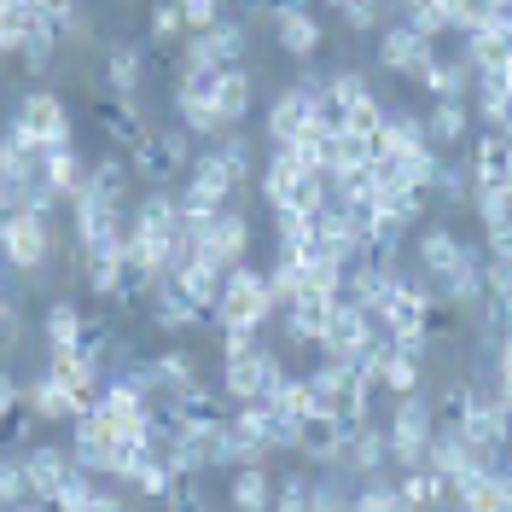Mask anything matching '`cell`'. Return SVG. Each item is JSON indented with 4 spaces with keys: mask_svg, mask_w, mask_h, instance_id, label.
Wrapping results in <instances>:
<instances>
[{
    "mask_svg": "<svg viewBox=\"0 0 512 512\" xmlns=\"http://www.w3.org/2000/svg\"><path fill=\"white\" fill-rule=\"evenodd\" d=\"M251 70L245 64H233V70H222L216 76V111H222V123L227 128H239L245 117H251Z\"/></svg>",
    "mask_w": 512,
    "mask_h": 512,
    "instance_id": "cell-29",
    "label": "cell"
},
{
    "mask_svg": "<svg viewBox=\"0 0 512 512\" xmlns=\"http://www.w3.org/2000/svg\"><path fill=\"white\" fill-rule=\"evenodd\" d=\"M245 59V24H210V30H198L181 41V64H175V76L181 70H233V64Z\"/></svg>",
    "mask_w": 512,
    "mask_h": 512,
    "instance_id": "cell-10",
    "label": "cell"
},
{
    "mask_svg": "<svg viewBox=\"0 0 512 512\" xmlns=\"http://www.w3.org/2000/svg\"><path fill=\"white\" fill-rule=\"evenodd\" d=\"M227 507L233 512H274V478L268 466H239L227 483Z\"/></svg>",
    "mask_w": 512,
    "mask_h": 512,
    "instance_id": "cell-26",
    "label": "cell"
},
{
    "mask_svg": "<svg viewBox=\"0 0 512 512\" xmlns=\"http://www.w3.org/2000/svg\"><path fill=\"white\" fill-rule=\"evenodd\" d=\"M12 408H24V384H18V373L0 367V419L12 414Z\"/></svg>",
    "mask_w": 512,
    "mask_h": 512,
    "instance_id": "cell-48",
    "label": "cell"
},
{
    "mask_svg": "<svg viewBox=\"0 0 512 512\" xmlns=\"http://www.w3.org/2000/svg\"><path fill=\"white\" fill-rule=\"evenodd\" d=\"M163 507L169 512H210V501H204V489H198V483H175V489H169V501H163Z\"/></svg>",
    "mask_w": 512,
    "mask_h": 512,
    "instance_id": "cell-45",
    "label": "cell"
},
{
    "mask_svg": "<svg viewBox=\"0 0 512 512\" xmlns=\"http://www.w3.org/2000/svg\"><path fill=\"white\" fill-rule=\"evenodd\" d=\"M268 30H274V41H280L286 59H315L320 41H326V30H320V18L309 6H280V12H268Z\"/></svg>",
    "mask_w": 512,
    "mask_h": 512,
    "instance_id": "cell-16",
    "label": "cell"
},
{
    "mask_svg": "<svg viewBox=\"0 0 512 512\" xmlns=\"http://www.w3.org/2000/svg\"><path fill=\"white\" fill-rule=\"evenodd\" d=\"M0 262L12 274H41L53 262V216H41L30 204L0 216Z\"/></svg>",
    "mask_w": 512,
    "mask_h": 512,
    "instance_id": "cell-2",
    "label": "cell"
},
{
    "mask_svg": "<svg viewBox=\"0 0 512 512\" xmlns=\"http://www.w3.org/2000/svg\"><path fill=\"white\" fill-rule=\"evenodd\" d=\"M70 472H76V454L59 443H30L24 448V478H30V495L35 501H53L64 483H70Z\"/></svg>",
    "mask_w": 512,
    "mask_h": 512,
    "instance_id": "cell-15",
    "label": "cell"
},
{
    "mask_svg": "<svg viewBox=\"0 0 512 512\" xmlns=\"http://www.w3.org/2000/svg\"><path fill=\"white\" fill-rule=\"evenodd\" d=\"M338 18H344V30L373 35V24H379V0H355L350 12H338Z\"/></svg>",
    "mask_w": 512,
    "mask_h": 512,
    "instance_id": "cell-46",
    "label": "cell"
},
{
    "mask_svg": "<svg viewBox=\"0 0 512 512\" xmlns=\"http://www.w3.org/2000/svg\"><path fill=\"white\" fill-rule=\"evenodd\" d=\"M379 384L390 390V396H419V384H425V355H402V350H390V355H384Z\"/></svg>",
    "mask_w": 512,
    "mask_h": 512,
    "instance_id": "cell-35",
    "label": "cell"
},
{
    "mask_svg": "<svg viewBox=\"0 0 512 512\" xmlns=\"http://www.w3.org/2000/svg\"><path fill=\"white\" fill-rule=\"evenodd\" d=\"M233 192H239V181H233V169L222 163V152H204V158L187 163V187H181V210L187 216H222V210H233Z\"/></svg>",
    "mask_w": 512,
    "mask_h": 512,
    "instance_id": "cell-6",
    "label": "cell"
},
{
    "mask_svg": "<svg viewBox=\"0 0 512 512\" xmlns=\"http://www.w3.org/2000/svg\"><path fill=\"white\" fill-rule=\"evenodd\" d=\"M344 425L338 419H326V414H309V419H297V443H291V454H303L309 466H338V454H344Z\"/></svg>",
    "mask_w": 512,
    "mask_h": 512,
    "instance_id": "cell-19",
    "label": "cell"
},
{
    "mask_svg": "<svg viewBox=\"0 0 512 512\" xmlns=\"http://www.w3.org/2000/svg\"><path fill=\"white\" fill-rule=\"evenodd\" d=\"M35 35V6L24 0H0V59H18Z\"/></svg>",
    "mask_w": 512,
    "mask_h": 512,
    "instance_id": "cell-33",
    "label": "cell"
},
{
    "mask_svg": "<svg viewBox=\"0 0 512 512\" xmlns=\"http://www.w3.org/2000/svg\"><path fill=\"white\" fill-rule=\"evenodd\" d=\"M501 483H507V489H512V460H501Z\"/></svg>",
    "mask_w": 512,
    "mask_h": 512,
    "instance_id": "cell-51",
    "label": "cell"
},
{
    "mask_svg": "<svg viewBox=\"0 0 512 512\" xmlns=\"http://www.w3.org/2000/svg\"><path fill=\"white\" fill-rule=\"evenodd\" d=\"M390 460L396 466H425V448L437 437V419H431V402L425 396H396V414H390Z\"/></svg>",
    "mask_w": 512,
    "mask_h": 512,
    "instance_id": "cell-9",
    "label": "cell"
},
{
    "mask_svg": "<svg viewBox=\"0 0 512 512\" xmlns=\"http://www.w3.org/2000/svg\"><path fill=\"white\" fill-rule=\"evenodd\" d=\"M384 123H390V111H384V105H379V94L355 99L350 111H344V128H350V134H361V140H373V146H379Z\"/></svg>",
    "mask_w": 512,
    "mask_h": 512,
    "instance_id": "cell-37",
    "label": "cell"
},
{
    "mask_svg": "<svg viewBox=\"0 0 512 512\" xmlns=\"http://www.w3.org/2000/svg\"><path fill=\"white\" fill-rule=\"evenodd\" d=\"M128 512H134V507H128Z\"/></svg>",
    "mask_w": 512,
    "mask_h": 512,
    "instance_id": "cell-54",
    "label": "cell"
},
{
    "mask_svg": "<svg viewBox=\"0 0 512 512\" xmlns=\"http://www.w3.org/2000/svg\"><path fill=\"white\" fill-rule=\"evenodd\" d=\"M70 454H76V466L82 472H94V478H111V454H117V425L105 408L94 414H82L70 425Z\"/></svg>",
    "mask_w": 512,
    "mask_h": 512,
    "instance_id": "cell-12",
    "label": "cell"
},
{
    "mask_svg": "<svg viewBox=\"0 0 512 512\" xmlns=\"http://www.w3.org/2000/svg\"><path fill=\"white\" fill-rule=\"evenodd\" d=\"M187 41V18L175 0H152V47H181Z\"/></svg>",
    "mask_w": 512,
    "mask_h": 512,
    "instance_id": "cell-39",
    "label": "cell"
},
{
    "mask_svg": "<svg viewBox=\"0 0 512 512\" xmlns=\"http://www.w3.org/2000/svg\"><path fill=\"white\" fill-rule=\"evenodd\" d=\"M140 76H146V53L134 41H117L105 53V88H111V99H140Z\"/></svg>",
    "mask_w": 512,
    "mask_h": 512,
    "instance_id": "cell-24",
    "label": "cell"
},
{
    "mask_svg": "<svg viewBox=\"0 0 512 512\" xmlns=\"http://www.w3.org/2000/svg\"><path fill=\"white\" fill-rule=\"evenodd\" d=\"M82 512H128V501L117 495V489H105V483H99V495H94V501H88Z\"/></svg>",
    "mask_w": 512,
    "mask_h": 512,
    "instance_id": "cell-49",
    "label": "cell"
},
{
    "mask_svg": "<svg viewBox=\"0 0 512 512\" xmlns=\"http://www.w3.org/2000/svg\"><path fill=\"white\" fill-rule=\"evenodd\" d=\"M175 472H169V466H158V460H140V472H134V483H128V489H134V495H146V501H169V489H175Z\"/></svg>",
    "mask_w": 512,
    "mask_h": 512,
    "instance_id": "cell-40",
    "label": "cell"
},
{
    "mask_svg": "<svg viewBox=\"0 0 512 512\" xmlns=\"http://www.w3.org/2000/svg\"><path fill=\"white\" fill-rule=\"evenodd\" d=\"M309 501H315V512H350V501L355 495H344V489H338V483H309Z\"/></svg>",
    "mask_w": 512,
    "mask_h": 512,
    "instance_id": "cell-44",
    "label": "cell"
},
{
    "mask_svg": "<svg viewBox=\"0 0 512 512\" xmlns=\"http://www.w3.org/2000/svg\"><path fill=\"white\" fill-rule=\"evenodd\" d=\"M402 501L408 507H419V512H431V507H448L454 501V483L443 478V472H431V466H402Z\"/></svg>",
    "mask_w": 512,
    "mask_h": 512,
    "instance_id": "cell-25",
    "label": "cell"
},
{
    "mask_svg": "<svg viewBox=\"0 0 512 512\" xmlns=\"http://www.w3.org/2000/svg\"><path fill=\"white\" fill-rule=\"evenodd\" d=\"M338 466H344V472H355V478H379L384 466H390V431H379L373 419H367V425H355L350 437H344Z\"/></svg>",
    "mask_w": 512,
    "mask_h": 512,
    "instance_id": "cell-18",
    "label": "cell"
},
{
    "mask_svg": "<svg viewBox=\"0 0 512 512\" xmlns=\"http://www.w3.org/2000/svg\"><path fill=\"white\" fill-rule=\"evenodd\" d=\"M24 501H35L30 478H24V454H0V507L18 512Z\"/></svg>",
    "mask_w": 512,
    "mask_h": 512,
    "instance_id": "cell-38",
    "label": "cell"
},
{
    "mask_svg": "<svg viewBox=\"0 0 512 512\" xmlns=\"http://www.w3.org/2000/svg\"><path fill=\"white\" fill-rule=\"evenodd\" d=\"M274 512H315V501H309V478H303V472H291V478L274 483Z\"/></svg>",
    "mask_w": 512,
    "mask_h": 512,
    "instance_id": "cell-41",
    "label": "cell"
},
{
    "mask_svg": "<svg viewBox=\"0 0 512 512\" xmlns=\"http://www.w3.org/2000/svg\"><path fill=\"white\" fill-rule=\"evenodd\" d=\"M280 6H309V0H262V12H280Z\"/></svg>",
    "mask_w": 512,
    "mask_h": 512,
    "instance_id": "cell-50",
    "label": "cell"
},
{
    "mask_svg": "<svg viewBox=\"0 0 512 512\" xmlns=\"http://www.w3.org/2000/svg\"><path fill=\"white\" fill-rule=\"evenodd\" d=\"M507 181H512V134L483 128L472 140V187L489 192V187H507Z\"/></svg>",
    "mask_w": 512,
    "mask_h": 512,
    "instance_id": "cell-17",
    "label": "cell"
},
{
    "mask_svg": "<svg viewBox=\"0 0 512 512\" xmlns=\"http://www.w3.org/2000/svg\"><path fill=\"white\" fill-rule=\"evenodd\" d=\"M280 379H286V361L274 350H262V344L222 355V390L233 402H262L268 390H280Z\"/></svg>",
    "mask_w": 512,
    "mask_h": 512,
    "instance_id": "cell-7",
    "label": "cell"
},
{
    "mask_svg": "<svg viewBox=\"0 0 512 512\" xmlns=\"http://www.w3.org/2000/svg\"><path fill=\"white\" fill-rule=\"evenodd\" d=\"M402 24L419 30L425 41L454 35V0H402Z\"/></svg>",
    "mask_w": 512,
    "mask_h": 512,
    "instance_id": "cell-32",
    "label": "cell"
},
{
    "mask_svg": "<svg viewBox=\"0 0 512 512\" xmlns=\"http://www.w3.org/2000/svg\"><path fill=\"white\" fill-rule=\"evenodd\" d=\"M146 367H152V408H163L169 396H187L192 384H204L198 379V361H192L187 350H163V355H152Z\"/></svg>",
    "mask_w": 512,
    "mask_h": 512,
    "instance_id": "cell-21",
    "label": "cell"
},
{
    "mask_svg": "<svg viewBox=\"0 0 512 512\" xmlns=\"http://www.w3.org/2000/svg\"><path fill=\"white\" fill-rule=\"evenodd\" d=\"M216 152H222V163L233 169V181H239V187H251V181H256V163H251V146L239 140V128H233V140H222Z\"/></svg>",
    "mask_w": 512,
    "mask_h": 512,
    "instance_id": "cell-42",
    "label": "cell"
},
{
    "mask_svg": "<svg viewBox=\"0 0 512 512\" xmlns=\"http://www.w3.org/2000/svg\"><path fill=\"white\" fill-rule=\"evenodd\" d=\"M6 123L18 128L24 140H35L41 152H64L70 140H76V128H70V111H64L59 94H47V88H30V94L12 105V117Z\"/></svg>",
    "mask_w": 512,
    "mask_h": 512,
    "instance_id": "cell-5",
    "label": "cell"
},
{
    "mask_svg": "<svg viewBox=\"0 0 512 512\" xmlns=\"http://www.w3.org/2000/svg\"><path fill=\"white\" fill-rule=\"evenodd\" d=\"M204 262H216L222 274H233L239 262H251V216L239 204L204 222Z\"/></svg>",
    "mask_w": 512,
    "mask_h": 512,
    "instance_id": "cell-11",
    "label": "cell"
},
{
    "mask_svg": "<svg viewBox=\"0 0 512 512\" xmlns=\"http://www.w3.org/2000/svg\"><path fill=\"white\" fill-rule=\"evenodd\" d=\"M192 134L181 128H169V134H140L134 146H128V169H134V181H146V187H175L181 181V169L192 163Z\"/></svg>",
    "mask_w": 512,
    "mask_h": 512,
    "instance_id": "cell-4",
    "label": "cell"
},
{
    "mask_svg": "<svg viewBox=\"0 0 512 512\" xmlns=\"http://www.w3.org/2000/svg\"><path fill=\"white\" fill-rule=\"evenodd\" d=\"M460 437L472 448L478 466H501L507 460V443H512V414L501 396H472V414L460 425Z\"/></svg>",
    "mask_w": 512,
    "mask_h": 512,
    "instance_id": "cell-8",
    "label": "cell"
},
{
    "mask_svg": "<svg viewBox=\"0 0 512 512\" xmlns=\"http://www.w3.org/2000/svg\"><path fill=\"white\" fill-rule=\"evenodd\" d=\"M303 175H309V169L291 158L286 146H274V152H268V163H262V175H256V187H262V204H268V210H286Z\"/></svg>",
    "mask_w": 512,
    "mask_h": 512,
    "instance_id": "cell-23",
    "label": "cell"
},
{
    "mask_svg": "<svg viewBox=\"0 0 512 512\" xmlns=\"http://www.w3.org/2000/svg\"><path fill=\"white\" fill-rule=\"evenodd\" d=\"M373 326H379V320L367 315V309H355V303L338 297V309L326 320V338H320V355H332V361H361L367 344H373Z\"/></svg>",
    "mask_w": 512,
    "mask_h": 512,
    "instance_id": "cell-14",
    "label": "cell"
},
{
    "mask_svg": "<svg viewBox=\"0 0 512 512\" xmlns=\"http://www.w3.org/2000/svg\"><path fill=\"white\" fill-rule=\"evenodd\" d=\"M332 309H338V297H326V291H315V286L297 291V303L286 309V332H291V344H315V350H320V338H326V320H332Z\"/></svg>",
    "mask_w": 512,
    "mask_h": 512,
    "instance_id": "cell-20",
    "label": "cell"
},
{
    "mask_svg": "<svg viewBox=\"0 0 512 512\" xmlns=\"http://www.w3.org/2000/svg\"><path fill=\"white\" fill-rule=\"evenodd\" d=\"M495 396H501V402H507V414H512V390H495Z\"/></svg>",
    "mask_w": 512,
    "mask_h": 512,
    "instance_id": "cell-53",
    "label": "cell"
},
{
    "mask_svg": "<svg viewBox=\"0 0 512 512\" xmlns=\"http://www.w3.org/2000/svg\"><path fill=\"white\" fill-rule=\"evenodd\" d=\"M82 326H88V315L76 303H47L41 338H47V350H64V344H82Z\"/></svg>",
    "mask_w": 512,
    "mask_h": 512,
    "instance_id": "cell-34",
    "label": "cell"
},
{
    "mask_svg": "<svg viewBox=\"0 0 512 512\" xmlns=\"http://www.w3.org/2000/svg\"><path fill=\"white\" fill-rule=\"evenodd\" d=\"M431 59H437V41H425V35L408 30V24H390V30L379 35V64L390 76H402V82H419V76L431 70Z\"/></svg>",
    "mask_w": 512,
    "mask_h": 512,
    "instance_id": "cell-13",
    "label": "cell"
},
{
    "mask_svg": "<svg viewBox=\"0 0 512 512\" xmlns=\"http://www.w3.org/2000/svg\"><path fill=\"white\" fill-rule=\"evenodd\" d=\"M425 134H431V146H466V134H472V111H466V99H431Z\"/></svg>",
    "mask_w": 512,
    "mask_h": 512,
    "instance_id": "cell-28",
    "label": "cell"
},
{
    "mask_svg": "<svg viewBox=\"0 0 512 512\" xmlns=\"http://www.w3.org/2000/svg\"><path fill=\"white\" fill-rule=\"evenodd\" d=\"M495 390H512V332L495 338Z\"/></svg>",
    "mask_w": 512,
    "mask_h": 512,
    "instance_id": "cell-47",
    "label": "cell"
},
{
    "mask_svg": "<svg viewBox=\"0 0 512 512\" xmlns=\"http://www.w3.org/2000/svg\"><path fill=\"white\" fill-rule=\"evenodd\" d=\"M262 402H268V408H274L280 419H309V414H320L309 373H286V379H280V390H268Z\"/></svg>",
    "mask_w": 512,
    "mask_h": 512,
    "instance_id": "cell-31",
    "label": "cell"
},
{
    "mask_svg": "<svg viewBox=\"0 0 512 512\" xmlns=\"http://www.w3.org/2000/svg\"><path fill=\"white\" fill-rule=\"evenodd\" d=\"M274 320V297H268V268H251L239 262L227 274V291H222V309H216V326H239V332H262Z\"/></svg>",
    "mask_w": 512,
    "mask_h": 512,
    "instance_id": "cell-3",
    "label": "cell"
},
{
    "mask_svg": "<svg viewBox=\"0 0 512 512\" xmlns=\"http://www.w3.org/2000/svg\"><path fill=\"white\" fill-rule=\"evenodd\" d=\"M379 152H396V158H425V152H431L425 117H414V111H390V123H384V134H379Z\"/></svg>",
    "mask_w": 512,
    "mask_h": 512,
    "instance_id": "cell-27",
    "label": "cell"
},
{
    "mask_svg": "<svg viewBox=\"0 0 512 512\" xmlns=\"http://www.w3.org/2000/svg\"><path fill=\"white\" fill-rule=\"evenodd\" d=\"M99 128L117 140V146H134L140 134H146V123H140V111H134V99H111V105H99Z\"/></svg>",
    "mask_w": 512,
    "mask_h": 512,
    "instance_id": "cell-36",
    "label": "cell"
},
{
    "mask_svg": "<svg viewBox=\"0 0 512 512\" xmlns=\"http://www.w3.org/2000/svg\"><path fill=\"white\" fill-rule=\"evenodd\" d=\"M88 169H94V163L82 158L76 146H64V152H47V192H53V198H64V204H70L76 192L88 187Z\"/></svg>",
    "mask_w": 512,
    "mask_h": 512,
    "instance_id": "cell-30",
    "label": "cell"
},
{
    "mask_svg": "<svg viewBox=\"0 0 512 512\" xmlns=\"http://www.w3.org/2000/svg\"><path fill=\"white\" fill-rule=\"evenodd\" d=\"M24 408H30L41 425H76V402H70V390H64L47 367L24 384Z\"/></svg>",
    "mask_w": 512,
    "mask_h": 512,
    "instance_id": "cell-22",
    "label": "cell"
},
{
    "mask_svg": "<svg viewBox=\"0 0 512 512\" xmlns=\"http://www.w3.org/2000/svg\"><path fill=\"white\" fill-rule=\"evenodd\" d=\"M181 6V18H187V35L210 30V24H222V6L227 0H175Z\"/></svg>",
    "mask_w": 512,
    "mask_h": 512,
    "instance_id": "cell-43",
    "label": "cell"
},
{
    "mask_svg": "<svg viewBox=\"0 0 512 512\" xmlns=\"http://www.w3.org/2000/svg\"><path fill=\"white\" fill-rule=\"evenodd\" d=\"M326 6H332V12H350L355 0H326Z\"/></svg>",
    "mask_w": 512,
    "mask_h": 512,
    "instance_id": "cell-52",
    "label": "cell"
},
{
    "mask_svg": "<svg viewBox=\"0 0 512 512\" xmlns=\"http://www.w3.org/2000/svg\"><path fill=\"white\" fill-rule=\"evenodd\" d=\"M309 384H315V402H320V414H326V419H338L344 431L367 425L379 390L361 379V367H355V361H332V355H320V367L309 373Z\"/></svg>",
    "mask_w": 512,
    "mask_h": 512,
    "instance_id": "cell-1",
    "label": "cell"
}]
</instances>
